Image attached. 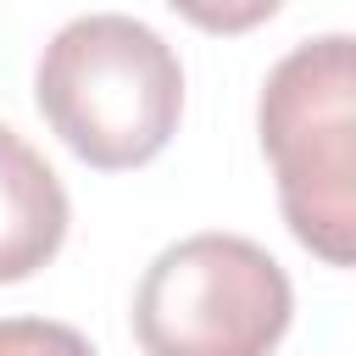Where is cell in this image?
I'll list each match as a JSON object with an SVG mask.
<instances>
[{
	"mask_svg": "<svg viewBox=\"0 0 356 356\" xmlns=\"http://www.w3.org/2000/svg\"><path fill=\"white\" fill-rule=\"evenodd\" d=\"M261 150L289 234L328 267H356V33L295 44L261 83Z\"/></svg>",
	"mask_w": 356,
	"mask_h": 356,
	"instance_id": "obj_2",
	"label": "cell"
},
{
	"mask_svg": "<svg viewBox=\"0 0 356 356\" xmlns=\"http://www.w3.org/2000/svg\"><path fill=\"white\" fill-rule=\"evenodd\" d=\"M67 239V189L50 161L0 128V284L33 278Z\"/></svg>",
	"mask_w": 356,
	"mask_h": 356,
	"instance_id": "obj_4",
	"label": "cell"
},
{
	"mask_svg": "<svg viewBox=\"0 0 356 356\" xmlns=\"http://www.w3.org/2000/svg\"><path fill=\"white\" fill-rule=\"evenodd\" d=\"M178 17H189L195 28H206V33H250V28H261L284 0H167Z\"/></svg>",
	"mask_w": 356,
	"mask_h": 356,
	"instance_id": "obj_6",
	"label": "cell"
},
{
	"mask_svg": "<svg viewBox=\"0 0 356 356\" xmlns=\"http://www.w3.org/2000/svg\"><path fill=\"white\" fill-rule=\"evenodd\" d=\"M33 100L78 161L128 172L167 150L184 111V67L156 28L95 11L44 44Z\"/></svg>",
	"mask_w": 356,
	"mask_h": 356,
	"instance_id": "obj_1",
	"label": "cell"
},
{
	"mask_svg": "<svg viewBox=\"0 0 356 356\" xmlns=\"http://www.w3.org/2000/svg\"><path fill=\"white\" fill-rule=\"evenodd\" d=\"M295 317L284 267L239 234L167 245L134 295L145 356H267Z\"/></svg>",
	"mask_w": 356,
	"mask_h": 356,
	"instance_id": "obj_3",
	"label": "cell"
},
{
	"mask_svg": "<svg viewBox=\"0 0 356 356\" xmlns=\"http://www.w3.org/2000/svg\"><path fill=\"white\" fill-rule=\"evenodd\" d=\"M0 356H95V345L44 317H0Z\"/></svg>",
	"mask_w": 356,
	"mask_h": 356,
	"instance_id": "obj_5",
	"label": "cell"
}]
</instances>
